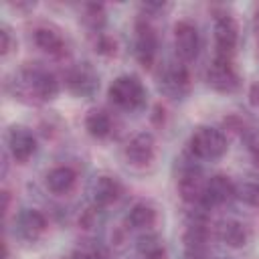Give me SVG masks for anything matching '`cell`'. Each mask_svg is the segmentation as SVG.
Masks as SVG:
<instances>
[{
	"label": "cell",
	"instance_id": "d6986e66",
	"mask_svg": "<svg viewBox=\"0 0 259 259\" xmlns=\"http://www.w3.org/2000/svg\"><path fill=\"white\" fill-rule=\"evenodd\" d=\"M127 223L134 227V229H148L156 223V210L150 206V204H134L130 214H127Z\"/></svg>",
	"mask_w": 259,
	"mask_h": 259
},
{
	"label": "cell",
	"instance_id": "7402d4cb",
	"mask_svg": "<svg viewBox=\"0 0 259 259\" xmlns=\"http://www.w3.org/2000/svg\"><path fill=\"white\" fill-rule=\"evenodd\" d=\"M235 194L245 204H251V206H257L259 204V184L257 182L245 180L241 184H235Z\"/></svg>",
	"mask_w": 259,
	"mask_h": 259
},
{
	"label": "cell",
	"instance_id": "ffe728a7",
	"mask_svg": "<svg viewBox=\"0 0 259 259\" xmlns=\"http://www.w3.org/2000/svg\"><path fill=\"white\" fill-rule=\"evenodd\" d=\"M138 251L144 259H166V249L156 235H146L138 243Z\"/></svg>",
	"mask_w": 259,
	"mask_h": 259
},
{
	"label": "cell",
	"instance_id": "603a6c76",
	"mask_svg": "<svg viewBox=\"0 0 259 259\" xmlns=\"http://www.w3.org/2000/svg\"><path fill=\"white\" fill-rule=\"evenodd\" d=\"M83 22L91 28H99L105 22V12L101 4H87L85 6V14H83Z\"/></svg>",
	"mask_w": 259,
	"mask_h": 259
},
{
	"label": "cell",
	"instance_id": "e0dca14e",
	"mask_svg": "<svg viewBox=\"0 0 259 259\" xmlns=\"http://www.w3.org/2000/svg\"><path fill=\"white\" fill-rule=\"evenodd\" d=\"M85 130H87V134H89L91 138L103 140V138H107L109 132H111V119H109V115H107L105 111L93 109V111H89L87 117H85Z\"/></svg>",
	"mask_w": 259,
	"mask_h": 259
},
{
	"label": "cell",
	"instance_id": "9a60e30c",
	"mask_svg": "<svg viewBox=\"0 0 259 259\" xmlns=\"http://www.w3.org/2000/svg\"><path fill=\"white\" fill-rule=\"evenodd\" d=\"M75 184V172L69 166H57L47 174V188L55 194H65Z\"/></svg>",
	"mask_w": 259,
	"mask_h": 259
},
{
	"label": "cell",
	"instance_id": "7a4b0ae2",
	"mask_svg": "<svg viewBox=\"0 0 259 259\" xmlns=\"http://www.w3.org/2000/svg\"><path fill=\"white\" fill-rule=\"evenodd\" d=\"M188 146H190V152L194 156L204 158V160H214V158H221L227 152V138L217 127L200 125L190 136Z\"/></svg>",
	"mask_w": 259,
	"mask_h": 259
},
{
	"label": "cell",
	"instance_id": "4fadbf2b",
	"mask_svg": "<svg viewBox=\"0 0 259 259\" xmlns=\"http://www.w3.org/2000/svg\"><path fill=\"white\" fill-rule=\"evenodd\" d=\"M45 229H47V219H45V214H42L40 210H36V208H26V210H22V212L18 214V219H16V231H18V235H20L22 239H26V241L38 239V237L45 233Z\"/></svg>",
	"mask_w": 259,
	"mask_h": 259
},
{
	"label": "cell",
	"instance_id": "5b68a950",
	"mask_svg": "<svg viewBox=\"0 0 259 259\" xmlns=\"http://www.w3.org/2000/svg\"><path fill=\"white\" fill-rule=\"evenodd\" d=\"M206 83L221 93H231L239 87V75L231 63V59H214L206 71Z\"/></svg>",
	"mask_w": 259,
	"mask_h": 259
},
{
	"label": "cell",
	"instance_id": "ac0fdd59",
	"mask_svg": "<svg viewBox=\"0 0 259 259\" xmlns=\"http://www.w3.org/2000/svg\"><path fill=\"white\" fill-rule=\"evenodd\" d=\"M34 42L38 49L51 53V55H59L63 51V38L55 28L49 26H40L34 30Z\"/></svg>",
	"mask_w": 259,
	"mask_h": 259
},
{
	"label": "cell",
	"instance_id": "f1b7e54d",
	"mask_svg": "<svg viewBox=\"0 0 259 259\" xmlns=\"http://www.w3.org/2000/svg\"><path fill=\"white\" fill-rule=\"evenodd\" d=\"M186 259H204L202 251H186Z\"/></svg>",
	"mask_w": 259,
	"mask_h": 259
},
{
	"label": "cell",
	"instance_id": "4316f807",
	"mask_svg": "<svg viewBox=\"0 0 259 259\" xmlns=\"http://www.w3.org/2000/svg\"><path fill=\"white\" fill-rule=\"evenodd\" d=\"M247 146H249V152L253 154V158L259 160V130H255L247 136Z\"/></svg>",
	"mask_w": 259,
	"mask_h": 259
},
{
	"label": "cell",
	"instance_id": "9c48e42d",
	"mask_svg": "<svg viewBox=\"0 0 259 259\" xmlns=\"http://www.w3.org/2000/svg\"><path fill=\"white\" fill-rule=\"evenodd\" d=\"M8 148H10V154L16 162L24 164L30 160V156L34 154L36 150V140L34 136L22 127V125H14L10 132H8Z\"/></svg>",
	"mask_w": 259,
	"mask_h": 259
},
{
	"label": "cell",
	"instance_id": "44dd1931",
	"mask_svg": "<svg viewBox=\"0 0 259 259\" xmlns=\"http://www.w3.org/2000/svg\"><path fill=\"white\" fill-rule=\"evenodd\" d=\"M206 229L204 223H190L186 233H184V243H186V251H202L204 243H206Z\"/></svg>",
	"mask_w": 259,
	"mask_h": 259
},
{
	"label": "cell",
	"instance_id": "ba28073f",
	"mask_svg": "<svg viewBox=\"0 0 259 259\" xmlns=\"http://www.w3.org/2000/svg\"><path fill=\"white\" fill-rule=\"evenodd\" d=\"M154 152H156L154 136L148 134V132H140V134H136L127 142V146H125V160L132 166H146V164L152 162Z\"/></svg>",
	"mask_w": 259,
	"mask_h": 259
},
{
	"label": "cell",
	"instance_id": "277c9868",
	"mask_svg": "<svg viewBox=\"0 0 259 259\" xmlns=\"http://www.w3.org/2000/svg\"><path fill=\"white\" fill-rule=\"evenodd\" d=\"M22 81L28 87V93L38 97L40 101H49L59 93V81L53 73L38 69V67H28L22 71Z\"/></svg>",
	"mask_w": 259,
	"mask_h": 259
},
{
	"label": "cell",
	"instance_id": "5bb4252c",
	"mask_svg": "<svg viewBox=\"0 0 259 259\" xmlns=\"http://www.w3.org/2000/svg\"><path fill=\"white\" fill-rule=\"evenodd\" d=\"M119 192H121V186L111 176H99L91 188V194H93V200L97 206H109L111 202H115L119 198Z\"/></svg>",
	"mask_w": 259,
	"mask_h": 259
},
{
	"label": "cell",
	"instance_id": "8992f818",
	"mask_svg": "<svg viewBox=\"0 0 259 259\" xmlns=\"http://www.w3.org/2000/svg\"><path fill=\"white\" fill-rule=\"evenodd\" d=\"M214 40H217V57L219 59H231L235 53L237 40H239V28L233 16L221 14L214 20Z\"/></svg>",
	"mask_w": 259,
	"mask_h": 259
},
{
	"label": "cell",
	"instance_id": "cb8c5ba5",
	"mask_svg": "<svg viewBox=\"0 0 259 259\" xmlns=\"http://www.w3.org/2000/svg\"><path fill=\"white\" fill-rule=\"evenodd\" d=\"M95 51H97L99 55H103V57H111V55H115V51H117V42H115L111 36L101 34V36L97 38V42H95Z\"/></svg>",
	"mask_w": 259,
	"mask_h": 259
},
{
	"label": "cell",
	"instance_id": "d4e9b609",
	"mask_svg": "<svg viewBox=\"0 0 259 259\" xmlns=\"http://www.w3.org/2000/svg\"><path fill=\"white\" fill-rule=\"evenodd\" d=\"M71 259H103V257L93 247H79V249H75V253H73Z\"/></svg>",
	"mask_w": 259,
	"mask_h": 259
},
{
	"label": "cell",
	"instance_id": "3957f363",
	"mask_svg": "<svg viewBox=\"0 0 259 259\" xmlns=\"http://www.w3.org/2000/svg\"><path fill=\"white\" fill-rule=\"evenodd\" d=\"M65 83L71 93L79 97H91L99 87V77L89 63H79L67 71Z\"/></svg>",
	"mask_w": 259,
	"mask_h": 259
},
{
	"label": "cell",
	"instance_id": "8fae6325",
	"mask_svg": "<svg viewBox=\"0 0 259 259\" xmlns=\"http://www.w3.org/2000/svg\"><path fill=\"white\" fill-rule=\"evenodd\" d=\"M233 194H235V184L227 176L217 174V176H212V178L206 180L200 204L202 206H217V204L227 202Z\"/></svg>",
	"mask_w": 259,
	"mask_h": 259
},
{
	"label": "cell",
	"instance_id": "30bf717a",
	"mask_svg": "<svg viewBox=\"0 0 259 259\" xmlns=\"http://www.w3.org/2000/svg\"><path fill=\"white\" fill-rule=\"evenodd\" d=\"M156 49H158V38L154 28L148 22H138L136 26V57L144 67H152L156 59Z\"/></svg>",
	"mask_w": 259,
	"mask_h": 259
},
{
	"label": "cell",
	"instance_id": "6da1fadb",
	"mask_svg": "<svg viewBox=\"0 0 259 259\" xmlns=\"http://www.w3.org/2000/svg\"><path fill=\"white\" fill-rule=\"evenodd\" d=\"M107 95L121 109H138L146 101V89H144L142 81L134 75H121V77L113 79Z\"/></svg>",
	"mask_w": 259,
	"mask_h": 259
},
{
	"label": "cell",
	"instance_id": "484cf974",
	"mask_svg": "<svg viewBox=\"0 0 259 259\" xmlns=\"http://www.w3.org/2000/svg\"><path fill=\"white\" fill-rule=\"evenodd\" d=\"M12 49V36H10V30L4 26L0 30V55H8Z\"/></svg>",
	"mask_w": 259,
	"mask_h": 259
},
{
	"label": "cell",
	"instance_id": "2e32d148",
	"mask_svg": "<svg viewBox=\"0 0 259 259\" xmlns=\"http://www.w3.org/2000/svg\"><path fill=\"white\" fill-rule=\"evenodd\" d=\"M219 237H221V241L225 245L237 249V247H243L247 243L249 235H247V229H245L243 223H239V221H225L219 227Z\"/></svg>",
	"mask_w": 259,
	"mask_h": 259
},
{
	"label": "cell",
	"instance_id": "52a82bcc",
	"mask_svg": "<svg viewBox=\"0 0 259 259\" xmlns=\"http://www.w3.org/2000/svg\"><path fill=\"white\" fill-rule=\"evenodd\" d=\"M174 47L182 61H192L198 53V30L192 22L180 20L174 26Z\"/></svg>",
	"mask_w": 259,
	"mask_h": 259
},
{
	"label": "cell",
	"instance_id": "7c38bea8",
	"mask_svg": "<svg viewBox=\"0 0 259 259\" xmlns=\"http://www.w3.org/2000/svg\"><path fill=\"white\" fill-rule=\"evenodd\" d=\"M160 87L172 97L184 95L188 91V71H186V67L178 65V63H168L164 67V71L160 73Z\"/></svg>",
	"mask_w": 259,
	"mask_h": 259
},
{
	"label": "cell",
	"instance_id": "83f0119b",
	"mask_svg": "<svg viewBox=\"0 0 259 259\" xmlns=\"http://www.w3.org/2000/svg\"><path fill=\"white\" fill-rule=\"evenodd\" d=\"M249 101L253 105H259V83H253L249 89Z\"/></svg>",
	"mask_w": 259,
	"mask_h": 259
}]
</instances>
